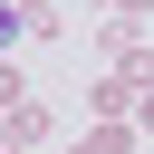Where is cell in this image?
<instances>
[{
  "instance_id": "1",
  "label": "cell",
  "mask_w": 154,
  "mask_h": 154,
  "mask_svg": "<svg viewBox=\"0 0 154 154\" xmlns=\"http://www.w3.org/2000/svg\"><path fill=\"white\" fill-rule=\"evenodd\" d=\"M0 38H10V10H0Z\"/></svg>"
}]
</instances>
